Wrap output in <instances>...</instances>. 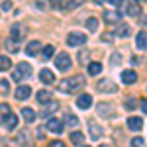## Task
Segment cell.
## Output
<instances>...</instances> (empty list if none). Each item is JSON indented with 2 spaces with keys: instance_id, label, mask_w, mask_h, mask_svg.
<instances>
[{
  "instance_id": "7dc6e473",
  "label": "cell",
  "mask_w": 147,
  "mask_h": 147,
  "mask_svg": "<svg viewBox=\"0 0 147 147\" xmlns=\"http://www.w3.org/2000/svg\"><path fill=\"white\" fill-rule=\"evenodd\" d=\"M82 147H88V145H82Z\"/></svg>"
},
{
  "instance_id": "d6a6232c",
  "label": "cell",
  "mask_w": 147,
  "mask_h": 147,
  "mask_svg": "<svg viewBox=\"0 0 147 147\" xmlns=\"http://www.w3.org/2000/svg\"><path fill=\"white\" fill-rule=\"evenodd\" d=\"M28 137H30V134H28V131H20L18 143H20V145H28Z\"/></svg>"
},
{
  "instance_id": "52a82bcc",
  "label": "cell",
  "mask_w": 147,
  "mask_h": 147,
  "mask_svg": "<svg viewBox=\"0 0 147 147\" xmlns=\"http://www.w3.org/2000/svg\"><path fill=\"white\" fill-rule=\"evenodd\" d=\"M104 22H106V24H120V22H122V12H118V10L104 12Z\"/></svg>"
},
{
  "instance_id": "2e32d148",
  "label": "cell",
  "mask_w": 147,
  "mask_h": 147,
  "mask_svg": "<svg viewBox=\"0 0 147 147\" xmlns=\"http://www.w3.org/2000/svg\"><path fill=\"white\" fill-rule=\"evenodd\" d=\"M41 51V41H30L28 43V47H26V53L30 57H34V55H37Z\"/></svg>"
},
{
  "instance_id": "ab89813d",
  "label": "cell",
  "mask_w": 147,
  "mask_h": 147,
  "mask_svg": "<svg viewBox=\"0 0 147 147\" xmlns=\"http://www.w3.org/2000/svg\"><path fill=\"white\" fill-rule=\"evenodd\" d=\"M139 108H141V110H143V112L147 114V98H145V100H141V102H139Z\"/></svg>"
},
{
  "instance_id": "bcb514c9",
  "label": "cell",
  "mask_w": 147,
  "mask_h": 147,
  "mask_svg": "<svg viewBox=\"0 0 147 147\" xmlns=\"http://www.w3.org/2000/svg\"><path fill=\"white\" fill-rule=\"evenodd\" d=\"M98 147H110V145H98Z\"/></svg>"
},
{
  "instance_id": "f546056e",
  "label": "cell",
  "mask_w": 147,
  "mask_h": 147,
  "mask_svg": "<svg viewBox=\"0 0 147 147\" xmlns=\"http://www.w3.org/2000/svg\"><path fill=\"white\" fill-rule=\"evenodd\" d=\"M124 106H125V110L131 112V110H136V108H137V100H136V98H127V100H124Z\"/></svg>"
},
{
  "instance_id": "60d3db41",
  "label": "cell",
  "mask_w": 147,
  "mask_h": 147,
  "mask_svg": "<svg viewBox=\"0 0 147 147\" xmlns=\"http://www.w3.org/2000/svg\"><path fill=\"white\" fill-rule=\"evenodd\" d=\"M10 8H12V2H10V0H6V2L2 4V10H10Z\"/></svg>"
},
{
  "instance_id": "6da1fadb",
  "label": "cell",
  "mask_w": 147,
  "mask_h": 147,
  "mask_svg": "<svg viewBox=\"0 0 147 147\" xmlns=\"http://www.w3.org/2000/svg\"><path fill=\"white\" fill-rule=\"evenodd\" d=\"M84 86V77L82 75H75L71 79H63L59 82V90L65 92V94H71V92H77L79 88Z\"/></svg>"
},
{
  "instance_id": "d590c367",
  "label": "cell",
  "mask_w": 147,
  "mask_h": 147,
  "mask_svg": "<svg viewBox=\"0 0 147 147\" xmlns=\"http://www.w3.org/2000/svg\"><path fill=\"white\" fill-rule=\"evenodd\" d=\"M112 39H114V34H108V32L102 34V41H112Z\"/></svg>"
},
{
  "instance_id": "836d02e7",
  "label": "cell",
  "mask_w": 147,
  "mask_h": 147,
  "mask_svg": "<svg viewBox=\"0 0 147 147\" xmlns=\"http://www.w3.org/2000/svg\"><path fill=\"white\" fill-rule=\"evenodd\" d=\"M143 143H145L143 137H134L131 139V147H143Z\"/></svg>"
},
{
  "instance_id": "8fae6325",
  "label": "cell",
  "mask_w": 147,
  "mask_h": 147,
  "mask_svg": "<svg viewBox=\"0 0 147 147\" xmlns=\"http://www.w3.org/2000/svg\"><path fill=\"white\" fill-rule=\"evenodd\" d=\"M122 82H124V84H134V82H137V73L131 71V69L124 71V73H122Z\"/></svg>"
},
{
  "instance_id": "484cf974",
  "label": "cell",
  "mask_w": 147,
  "mask_h": 147,
  "mask_svg": "<svg viewBox=\"0 0 147 147\" xmlns=\"http://www.w3.org/2000/svg\"><path fill=\"white\" fill-rule=\"evenodd\" d=\"M82 141H84V136L80 131H73L71 134V143L73 145H82Z\"/></svg>"
},
{
  "instance_id": "8992f818",
  "label": "cell",
  "mask_w": 147,
  "mask_h": 147,
  "mask_svg": "<svg viewBox=\"0 0 147 147\" xmlns=\"http://www.w3.org/2000/svg\"><path fill=\"white\" fill-rule=\"evenodd\" d=\"M45 127L51 131V134H61V131H63V127H65V124H63L61 120H57V118H49V120H47V124H45Z\"/></svg>"
},
{
  "instance_id": "30bf717a",
  "label": "cell",
  "mask_w": 147,
  "mask_h": 147,
  "mask_svg": "<svg viewBox=\"0 0 147 147\" xmlns=\"http://www.w3.org/2000/svg\"><path fill=\"white\" fill-rule=\"evenodd\" d=\"M30 96H32V86L22 84V86L16 88V98H18V100H26V98H30Z\"/></svg>"
},
{
  "instance_id": "cb8c5ba5",
  "label": "cell",
  "mask_w": 147,
  "mask_h": 147,
  "mask_svg": "<svg viewBox=\"0 0 147 147\" xmlns=\"http://www.w3.org/2000/svg\"><path fill=\"white\" fill-rule=\"evenodd\" d=\"M22 116H24V120H26L28 124H32V122L35 120V116H37V114H35L32 108H22Z\"/></svg>"
},
{
  "instance_id": "b9f144b4",
  "label": "cell",
  "mask_w": 147,
  "mask_h": 147,
  "mask_svg": "<svg viewBox=\"0 0 147 147\" xmlns=\"http://www.w3.org/2000/svg\"><path fill=\"white\" fill-rule=\"evenodd\" d=\"M0 86H2L4 90H8V82H6V80H2V82H0Z\"/></svg>"
},
{
  "instance_id": "8d00e7d4",
  "label": "cell",
  "mask_w": 147,
  "mask_h": 147,
  "mask_svg": "<svg viewBox=\"0 0 147 147\" xmlns=\"http://www.w3.org/2000/svg\"><path fill=\"white\" fill-rule=\"evenodd\" d=\"M112 65H120V53H114L112 55Z\"/></svg>"
},
{
  "instance_id": "e575fe53",
  "label": "cell",
  "mask_w": 147,
  "mask_h": 147,
  "mask_svg": "<svg viewBox=\"0 0 147 147\" xmlns=\"http://www.w3.org/2000/svg\"><path fill=\"white\" fill-rule=\"evenodd\" d=\"M86 57H88V51H80V55H79V63H86Z\"/></svg>"
},
{
  "instance_id": "7a4b0ae2",
  "label": "cell",
  "mask_w": 147,
  "mask_h": 147,
  "mask_svg": "<svg viewBox=\"0 0 147 147\" xmlns=\"http://www.w3.org/2000/svg\"><path fill=\"white\" fill-rule=\"evenodd\" d=\"M30 77H32V65L30 63H18L16 69L12 71V80H16V82H22Z\"/></svg>"
},
{
  "instance_id": "603a6c76",
  "label": "cell",
  "mask_w": 147,
  "mask_h": 147,
  "mask_svg": "<svg viewBox=\"0 0 147 147\" xmlns=\"http://www.w3.org/2000/svg\"><path fill=\"white\" fill-rule=\"evenodd\" d=\"M37 102H41V104H47V102H51V90H39L37 92Z\"/></svg>"
},
{
  "instance_id": "83f0119b",
  "label": "cell",
  "mask_w": 147,
  "mask_h": 147,
  "mask_svg": "<svg viewBox=\"0 0 147 147\" xmlns=\"http://www.w3.org/2000/svg\"><path fill=\"white\" fill-rule=\"evenodd\" d=\"M100 73H102V65L98 61H94V63L88 65V75H100Z\"/></svg>"
},
{
  "instance_id": "e0dca14e",
  "label": "cell",
  "mask_w": 147,
  "mask_h": 147,
  "mask_svg": "<svg viewBox=\"0 0 147 147\" xmlns=\"http://www.w3.org/2000/svg\"><path fill=\"white\" fill-rule=\"evenodd\" d=\"M96 112L100 114V116H114V110H112V106L110 104H106V102H100L98 106H96Z\"/></svg>"
},
{
  "instance_id": "ac0fdd59",
  "label": "cell",
  "mask_w": 147,
  "mask_h": 147,
  "mask_svg": "<svg viewBox=\"0 0 147 147\" xmlns=\"http://www.w3.org/2000/svg\"><path fill=\"white\" fill-rule=\"evenodd\" d=\"M24 34H26V32H24V26H18V24H16V26H12L10 35H12V39H14L16 43H18V41L24 37Z\"/></svg>"
},
{
  "instance_id": "4dcf8cb0",
  "label": "cell",
  "mask_w": 147,
  "mask_h": 147,
  "mask_svg": "<svg viewBox=\"0 0 147 147\" xmlns=\"http://www.w3.org/2000/svg\"><path fill=\"white\" fill-rule=\"evenodd\" d=\"M53 53H55V47H53V45H47V47L41 49V57H43V59H49Z\"/></svg>"
},
{
  "instance_id": "3957f363",
  "label": "cell",
  "mask_w": 147,
  "mask_h": 147,
  "mask_svg": "<svg viewBox=\"0 0 147 147\" xmlns=\"http://www.w3.org/2000/svg\"><path fill=\"white\" fill-rule=\"evenodd\" d=\"M84 43H86V35L84 34L73 32V34L67 35V45H71V47H82Z\"/></svg>"
},
{
  "instance_id": "f1b7e54d",
  "label": "cell",
  "mask_w": 147,
  "mask_h": 147,
  "mask_svg": "<svg viewBox=\"0 0 147 147\" xmlns=\"http://www.w3.org/2000/svg\"><path fill=\"white\" fill-rule=\"evenodd\" d=\"M86 28H88L90 32H96V30H98V18H88V20H86Z\"/></svg>"
},
{
  "instance_id": "f6af8a7d",
  "label": "cell",
  "mask_w": 147,
  "mask_h": 147,
  "mask_svg": "<svg viewBox=\"0 0 147 147\" xmlns=\"http://www.w3.org/2000/svg\"><path fill=\"white\" fill-rule=\"evenodd\" d=\"M92 2H94V4H102L104 0H92Z\"/></svg>"
},
{
  "instance_id": "7bdbcfd3",
  "label": "cell",
  "mask_w": 147,
  "mask_h": 147,
  "mask_svg": "<svg viewBox=\"0 0 147 147\" xmlns=\"http://www.w3.org/2000/svg\"><path fill=\"white\" fill-rule=\"evenodd\" d=\"M49 2H51L53 6H59V2H61V0H49Z\"/></svg>"
},
{
  "instance_id": "44dd1931",
  "label": "cell",
  "mask_w": 147,
  "mask_h": 147,
  "mask_svg": "<svg viewBox=\"0 0 147 147\" xmlns=\"http://www.w3.org/2000/svg\"><path fill=\"white\" fill-rule=\"evenodd\" d=\"M10 106L8 104H0V124L4 125V122L8 120V116H10Z\"/></svg>"
},
{
  "instance_id": "7402d4cb",
  "label": "cell",
  "mask_w": 147,
  "mask_h": 147,
  "mask_svg": "<svg viewBox=\"0 0 147 147\" xmlns=\"http://www.w3.org/2000/svg\"><path fill=\"white\" fill-rule=\"evenodd\" d=\"M16 125H18V116H16V114H10V116H8V120L4 122V127H6L8 131H12Z\"/></svg>"
},
{
  "instance_id": "ba28073f",
  "label": "cell",
  "mask_w": 147,
  "mask_h": 147,
  "mask_svg": "<svg viewBox=\"0 0 147 147\" xmlns=\"http://www.w3.org/2000/svg\"><path fill=\"white\" fill-rule=\"evenodd\" d=\"M77 106H79L80 110H88L92 106V96L90 94H79V98H77Z\"/></svg>"
},
{
  "instance_id": "4fadbf2b",
  "label": "cell",
  "mask_w": 147,
  "mask_h": 147,
  "mask_svg": "<svg viewBox=\"0 0 147 147\" xmlns=\"http://www.w3.org/2000/svg\"><path fill=\"white\" fill-rule=\"evenodd\" d=\"M136 47L137 49H141V51H145L147 49V32H139V34L136 35Z\"/></svg>"
},
{
  "instance_id": "4316f807",
  "label": "cell",
  "mask_w": 147,
  "mask_h": 147,
  "mask_svg": "<svg viewBox=\"0 0 147 147\" xmlns=\"http://www.w3.org/2000/svg\"><path fill=\"white\" fill-rule=\"evenodd\" d=\"M12 67V61L8 55H0V71H8Z\"/></svg>"
},
{
  "instance_id": "277c9868",
  "label": "cell",
  "mask_w": 147,
  "mask_h": 147,
  "mask_svg": "<svg viewBox=\"0 0 147 147\" xmlns=\"http://www.w3.org/2000/svg\"><path fill=\"white\" fill-rule=\"evenodd\" d=\"M71 65H73V63H71V57H69V53H65V51L55 57V67L59 69V71H69Z\"/></svg>"
},
{
  "instance_id": "9a60e30c",
  "label": "cell",
  "mask_w": 147,
  "mask_h": 147,
  "mask_svg": "<svg viewBox=\"0 0 147 147\" xmlns=\"http://www.w3.org/2000/svg\"><path fill=\"white\" fill-rule=\"evenodd\" d=\"M125 8H127V16H134V18L139 16V12H141V6L137 4V0H129Z\"/></svg>"
},
{
  "instance_id": "d4e9b609",
  "label": "cell",
  "mask_w": 147,
  "mask_h": 147,
  "mask_svg": "<svg viewBox=\"0 0 147 147\" xmlns=\"http://www.w3.org/2000/svg\"><path fill=\"white\" fill-rule=\"evenodd\" d=\"M4 47L8 49V53H18V51H20V47H18V43H16V41H14L12 37L4 41Z\"/></svg>"
},
{
  "instance_id": "9c48e42d",
  "label": "cell",
  "mask_w": 147,
  "mask_h": 147,
  "mask_svg": "<svg viewBox=\"0 0 147 147\" xmlns=\"http://www.w3.org/2000/svg\"><path fill=\"white\" fill-rule=\"evenodd\" d=\"M39 80H41L43 84H53V82H55V75H53V71H49V69H41V71H39Z\"/></svg>"
},
{
  "instance_id": "5bb4252c",
  "label": "cell",
  "mask_w": 147,
  "mask_h": 147,
  "mask_svg": "<svg viewBox=\"0 0 147 147\" xmlns=\"http://www.w3.org/2000/svg\"><path fill=\"white\" fill-rule=\"evenodd\" d=\"M127 127H129L131 131H139V129L143 127V120L137 118V116H131V118L127 120Z\"/></svg>"
},
{
  "instance_id": "f35d334b",
  "label": "cell",
  "mask_w": 147,
  "mask_h": 147,
  "mask_svg": "<svg viewBox=\"0 0 147 147\" xmlns=\"http://www.w3.org/2000/svg\"><path fill=\"white\" fill-rule=\"evenodd\" d=\"M49 147H65V143H63V141H51Z\"/></svg>"
},
{
  "instance_id": "74e56055",
  "label": "cell",
  "mask_w": 147,
  "mask_h": 147,
  "mask_svg": "<svg viewBox=\"0 0 147 147\" xmlns=\"http://www.w3.org/2000/svg\"><path fill=\"white\" fill-rule=\"evenodd\" d=\"M104 2H108V4H114V6H122V4H124V0H104Z\"/></svg>"
},
{
  "instance_id": "ee69618b",
  "label": "cell",
  "mask_w": 147,
  "mask_h": 147,
  "mask_svg": "<svg viewBox=\"0 0 147 147\" xmlns=\"http://www.w3.org/2000/svg\"><path fill=\"white\" fill-rule=\"evenodd\" d=\"M141 22H143V24L147 26V16H143V18H141Z\"/></svg>"
},
{
  "instance_id": "1f68e13d",
  "label": "cell",
  "mask_w": 147,
  "mask_h": 147,
  "mask_svg": "<svg viewBox=\"0 0 147 147\" xmlns=\"http://www.w3.org/2000/svg\"><path fill=\"white\" fill-rule=\"evenodd\" d=\"M77 124H79V118H77V116H73V114H67V125L75 127Z\"/></svg>"
},
{
  "instance_id": "d6986e66",
  "label": "cell",
  "mask_w": 147,
  "mask_h": 147,
  "mask_svg": "<svg viewBox=\"0 0 147 147\" xmlns=\"http://www.w3.org/2000/svg\"><path fill=\"white\" fill-rule=\"evenodd\" d=\"M88 131H90L92 139H100L102 134H104V129H102L98 124H94V122H90V124H88Z\"/></svg>"
},
{
  "instance_id": "5b68a950",
  "label": "cell",
  "mask_w": 147,
  "mask_h": 147,
  "mask_svg": "<svg viewBox=\"0 0 147 147\" xmlns=\"http://www.w3.org/2000/svg\"><path fill=\"white\" fill-rule=\"evenodd\" d=\"M96 90H100V92H116V90H118V86H116L114 80L102 79V80H98V84H96Z\"/></svg>"
},
{
  "instance_id": "ffe728a7",
  "label": "cell",
  "mask_w": 147,
  "mask_h": 147,
  "mask_svg": "<svg viewBox=\"0 0 147 147\" xmlns=\"http://www.w3.org/2000/svg\"><path fill=\"white\" fill-rule=\"evenodd\" d=\"M129 34H131V30H129L127 24H120V26L116 28V32H114V35H118V37H127Z\"/></svg>"
},
{
  "instance_id": "7c38bea8",
  "label": "cell",
  "mask_w": 147,
  "mask_h": 147,
  "mask_svg": "<svg viewBox=\"0 0 147 147\" xmlns=\"http://www.w3.org/2000/svg\"><path fill=\"white\" fill-rule=\"evenodd\" d=\"M57 110H59V102L51 100V102H49V104L45 106V108L41 110V116H43V118H51V116H53Z\"/></svg>"
}]
</instances>
